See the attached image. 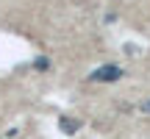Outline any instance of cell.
Returning <instances> with one entry per match:
<instances>
[{
  "label": "cell",
  "mask_w": 150,
  "mask_h": 139,
  "mask_svg": "<svg viewBox=\"0 0 150 139\" xmlns=\"http://www.w3.org/2000/svg\"><path fill=\"white\" fill-rule=\"evenodd\" d=\"M122 78V70L117 64H103L92 72V81H100V84H111V81H120Z\"/></svg>",
  "instance_id": "obj_1"
},
{
  "label": "cell",
  "mask_w": 150,
  "mask_h": 139,
  "mask_svg": "<svg viewBox=\"0 0 150 139\" xmlns=\"http://www.w3.org/2000/svg\"><path fill=\"white\" fill-rule=\"evenodd\" d=\"M59 125H61L64 134H75V131H81V120H75V117H61Z\"/></svg>",
  "instance_id": "obj_2"
},
{
  "label": "cell",
  "mask_w": 150,
  "mask_h": 139,
  "mask_svg": "<svg viewBox=\"0 0 150 139\" xmlns=\"http://www.w3.org/2000/svg\"><path fill=\"white\" fill-rule=\"evenodd\" d=\"M142 109H145V111H150V103H145V106H142Z\"/></svg>",
  "instance_id": "obj_3"
}]
</instances>
